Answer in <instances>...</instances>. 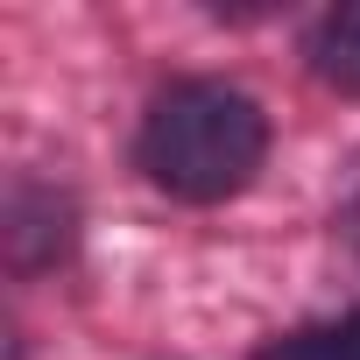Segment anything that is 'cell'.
<instances>
[{
  "label": "cell",
  "instance_id": "cell-1",
  "mask_svg": "<svg viewBox=\"0 0 360 360\" xmlns=\"http://www.w3.org/2000/svg\"><path fill=\"white\" fill-rule=\"evenodd\" d=\"M134 162L176 205H226L269 162V113L226 78H176L148 99Z\"/></svg>",
  "mask_w": 360,
  "mask_h": 360
},
{
  "label": "cell",
  "instance_id": "cell-2",
  "mask_svg": "<svg viewBox=\"0 0 360 360\" xmlns=\"http://www.w3.org/2000/svg\"><path fill=\"white\" fill-rule=\"evenodd\" d=\"M304 57H311L318 85H332V92L360 99V0H346V8H325V15H318V29H311Z\"/></svg>",
  "mask_w": 360,
  "mask_h": 360
},
{
  "label": "cell",
  "instance_id": "cell-3",
  "mask_svg": "<svg viewBox=\"0 0 360 360\" xmlns=\"http://www.w3.org/2000/svg\"><path fill=\"white\" fill-rule=\"evenodd\" d=\"M255 360H360V311H346V318H332V325L283 332V339H269Z\"/></svg>",
  "mask_w": 360,
  "mask_h": 360
}]
</instances>
